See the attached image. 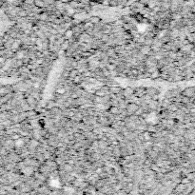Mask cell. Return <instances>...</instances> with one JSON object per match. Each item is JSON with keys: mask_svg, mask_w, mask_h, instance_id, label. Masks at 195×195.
I'll list each match as a JSON object with an SVG mask.
<instances>
[{"mask_svg": "<svg viewBox=\"0 0 195 195\" xmlns=\"http://www.w3.org/2000/svg\"><path fill=\"white\" fill-rule=\"evenodd\" d=\"M4 62H5V58H4V57H1V63L3 64Z\"/></svg>", "mask_w": 195, "mask_h": 195, "instance_id": "obj_8", "label": "cell"}, {"mask_svg": "<svg viewBox=\"0 0 195 195\" xmlns=\"http://www.w3.org/2000/svg\"><path fill=\"white\" fill-rule=\"evenodd\" d=\"M19 15H20V16H22V15H23V16H25V15H26V12H24V11H23V12H20Z\"/></svg>", "mask_w": 195, "mask_h": 195, "instance_id": "obj_7", "label": "cell"}, {"mask_svg": "<svg viewBox=\"0 0 195 195\" xmlns=\"http://www.w3.org/2000/svg\"><path fill=\"white\" fill-rule=\"evenodd\" d=\"M110 111L112 114H117V113H118V108H116V107L113 108V107H112V108H110Z\"/></svg>", "mask_w": 195, "mask_h": 195, "instance_id": "obj_3", "label": "cell"}, {"mask_svg": "<svg viewBox=\"0 0 195 195\" xmlns=\"http://www.w3.org/2000/svg\"><path fill=\"white\" fill-rule=\"evenodd\" d=\"M72 34H73V31H72V30H70V31H67V32H66L67 37H71V36H72Z\"/></svg>", "mask_w": 195, "mask_h": 195, "instance_id": "obj_6", "label": "cell"}, {"mask_svg": "<svg viewBox=\"0 0 195 195\" xmlns=\"http://www.w3.org/2000/svg\"><path fill=\"white\" fill-rule=\"evenodd\" d=\"M65 91H66V90H65L64 88H59V89L57 90V92H58V93H64Z\"/></svg>", "mask_w": 195, "mask_h": 195, "instance_id": "obj_5", "label": "cell"}, {"mask_svg": "<svg viewBox=\"0 0 195 195\" xmlns=\"http://www.w3.org/2000/svg\"><path fill=\"white\" fill-rule=\"evenodd\" d=\"M90 21H91L92 24H97V23L100 22V18H99L98 16H92V17H91Z\"/></svg>", "mask_w": 195, "mask_h": 195, "instance_id": "obj_2", "label": "cell"}, {"mask_svg": "<svg viewBox=\"0 0 195 195\" xmlns=\"http://www.w3.org/2000/svg\"><path fill=\"white\" fill-rule=\"evenodd\" d=\"M112 92H114V93H119L120 91H121V89L120 88H111V90H110Z\"/></svg>", "mask_w": 195, "mask_h": 195, "instance_id": "obj_4", "label": "cell"}, {"mask_svg": "<svg viewBox=\"0 0 195 195\" xmlns=\"http://www.w3.org/2000/svg\"><path fill=\"white\" fill-rule=\"evenodd\" d=\"M182 93L185 95V97H192L195 94V91L194 90H190V89H187Z\"/></svg>", "mask_w": 195, "mask_h": 195, "instance_id": "obj_1", "label": "cell"}]
</instances>
